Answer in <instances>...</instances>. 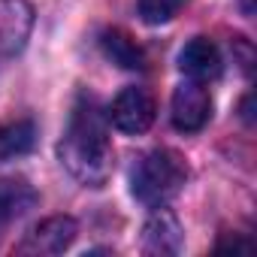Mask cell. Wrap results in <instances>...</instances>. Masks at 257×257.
I'll return each mask as SVG.
<instances>
[{
	"mask_svg": "<svg viewBox=\"0 0 257 257\" xmlns=\"http://www.w3.org/2000/svg\"><path fill=\"white\" fill-rule=\"evenodd\" d=\"M58 158L67 167V173L85 188H103L109 182L115 170V155L97 100L82 97L73 106L70 124L58 143Z\"/></svg>",
	"mask_w": 257,
	"mask_h": 257,
	"instance_id": "cell-1",
	"label": "cell"
},
{
	"mask_svg": "<svg viewBox=\"0 0 257 257\" xmlns=\"http://www.w3.org/2000/svg\"><path fill=\"white\" fill-rule=\"evenodd\" d=\"M185 182L188 164L173 149H155L143 155L131 170V194L149 209H161L170 200H176Z\"/></svg>",
	"mask_w": 257,
	"mask_h": 257,
	"instance_id": "cell-2",
	"label": "cell"
},
{
	"mask_svg": "<svg viewBox=\"0 0 257 257\" xmlns=\"http://www.w3.org/2000/svg\"><path fill=\"white\" fill-rule=\"evenodd\" d=\"M106 118L118 127L121 134L140 137L158 118V103L146 88H124L118 91V97L112 100V106L106 109Z\"/></svg>",
	"mask_w": 257,
	"mask_h": 257,
	"instance_id": "cell-3",
	"label": "cell"
},
{
	"mask_svg": "<svg viewBox=\"0 0 257 257\" xmlns=\"http://www.w3.org/2000/svg\"><path fill=\"white\" fill-rule=\"evenodd\" d=\"M170 118L173 127L182 134H197L209 124L212 118V94L206 88V82L188 79L173 91V103H170Z\"/></svg>",
	"mask_w": 257,
	"mask_h": 257,
	"instance_id": "cell-4",
	"label": "cell"
},
{
	"mask_svg": "<svg viewBox=\"0 0 257 257\" xmlns=\"http://www.w3.org/2000/svg\"><path fill=\"white\" fill-rule=\"evenodd\" d=\"M79 227L70 215H52L46 221H40L28 236L25 242L19 245L22 254H34V257H52V254H64L73 239H76Z\"/></svg>",
	"mask_w": 257,
	"mask_h": 257,
	"instance_id": "cell-5",
	"label": "cell"
},
{
	"mask_svg": "<svg viewBox=\"0 0 257 257\" xmlns=\"http://www.w3.org/2000/svg\"><path fill=\"white\" fill-rule=\"evenodd\" d=\"M34 31V7L28 0H0V58L19 55Z\"/></svg>",
	"mask_w": 257,
	"mask_h": 257,
	"instance_id": "cell-6",
	"label": "cell"
},
{
	"mask_svg": "<svg viewBox=\"0 0 257 257\" xmlns=\"http://www.w3.org/2000/svg\"><path fill=\"white\" fill-rule=\"evenodd\" d=\"M185 245V233H182V224L179 218L170 212V209H155V215L146 221L143 227V248L149 254H179Z\"/></svg>",
	"mask_w": 257,
	"mask_h": 257,
	"instance_id": "cell-7",
	"label": "cell"
},
{
	"mask_svg": "<svg viewBox=\"0 0 257 257\" xmlns=\"http://www.w3.org/2000/svg\"><path fill=\"white\" fill-rule=\"evenodd\" d=\"M179 70L188 79L197 82H212L221 76V52L212 40L206 37H194L182 52H179Z\"/></svg>",
	"mask_w": 257,
	"mask_h": 257,
	"instance_id": "cell-8",
	"label": "cell"
},
{
	"mask_svg": "<svg viewBox=\"0 0 257 257\" xmlns=\"http://www.w3.org/2000/svg\"><path fill=\"white\" fill-rule=\"evenodd\" d=\"M40 194L28 179H0V233L13 221L25 218L37 206Z\"/></svg>",
	"mask_w": 257,
	"mask_h": 257,
	"instance_id": "cell-9",
	"label": "cell"
},
{
	"mask_svg": "<svg viewBox=\"0 0 257 257\" xmlns=\"http://www.w3.org/2000/svg\"><path fill=\"white\" fill-rule=\"evenodd\" d=\"M100 49L121 70H146V52H143V46L127 31H121V28L103 31L100 34Z\"/></svg>",
	"mask_w": 257,
	"mask_h": 257,
	"instance_id": "cell-10",
	"label": "cell"
},
{
	"mask_svg": "<svg viewBox=\"0 0 257 257\" xmlns=\"http://www.w3.org/2000/svg\"><path fill=\"white\" fill-rule=\"evenodd\" d=\"M34 146H37V124L31 118L0 121V164L34 152Z\"/></svg>",
	"mask_w": 257,
	"mask_h": 257,
	"instance_id": "cell-11",
	"label": "cell"
},
{
	"mask_svg": "<svg viewBox=\"0 0 257 257\" xmlns=\"http://www.w3.org/2000/svg\"><path fill=\"white\" fill-rule=\"evenodd\" d=\"M188 0H140V19L146 25H167L173 22Z\"/></svg>",
	"mask_w": 257,
	"mask_h": 257,
	"instance_id": "cell-12",
	"label": "cell"
},
{
	"mask_svg": "<svg viewBox=\"0 0 257 257\" xmlns=\"http://www.w3.org/2000/svg\"><path fill=\"white\" fill-rule=\"evenodd\" d=\"M218 248H221V251H224V248H233V251H239V248H242V251H248V248H251V239L230 236V239H221V242H218Z\"/></svg>",
	"mask_w": 257,
	"mask_h": 257,
	"instance_id": "cell-13",
	"label": "cell"
},
{
	"mask_svg": "<svg viewBox=\"0 0 257 257\" xmlns=\"http://www.w3.org/2000/svg\"><path fill=\"white\" fill-rule=\"evenodd\" d=\"M242 118H245V121L251 124V94H248V97L242 100Z\"/></svg>",
	"mask_w": 257,
	"mask_h": 257,
	"instance_id": "cell-14",
	"label": "cell"
}]
</instances>
